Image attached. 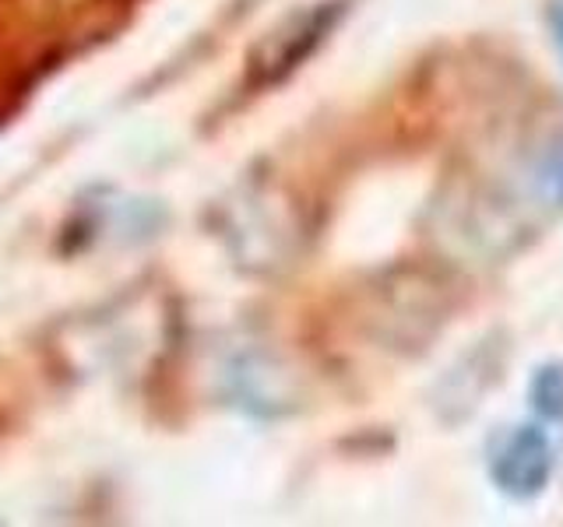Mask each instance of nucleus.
Returning a JSON list of instances; mask_svg holds the SVG:
<instances>
[{
	"instance_id": "f257e3e1",
	"label": "nucleus",
	"mask_w": 563,
	"mask_h": 527,
	"mask_svg": "<svg viewBox=\"0 0 563 527\" xmlns=\"http://www.w3.org/2000/svg\"><path fill=\"white\" fill-rule=\"evenodd\" d=\"M556 215H563V131L536 141L457 204V236L475 254L510 257Z\"/></svg>"
},
{
	"instance_id": "f03ea898",
	"label": "nucleus",
	"mask_w": 563,
	"mask_h": 527,
	"mask_svg": "<svg viewBox=\"0 0 563 527\" xmlns=\"http://www.w3.org/2000/svg\"><path fill=\"white\" fill-rule=\"evenodd\" d=\"M507 359L510 338L504 330H493L483 341H475L433 386V412L444 422H465L497 386L500 373L507 369Z\"/></svg>"
},
{
	"instance_id": "7ed1b4c3",
	"label": "nucleus",
	"mask_w": 563,
	"mask_h": 527,
	"mask_svg": "<svg viewBox=\"0 0 563 527\" xmlns=\"http://www.w3.org/2000/svg\"><path fill=\"white\" fill-rule=\"evenodd\" d=\"M345 4L331 0V4H317L310 11H299L286 18L275 32H268L251 53V85H275L303 64L310 53L321 46L324 35L342 18Z\"/></svg>"
},
{
	"instance_id": "20e7f679",
	"label": "nucleus",
	"mask_w": 563,
	"mask_h": 527,
	"mask_svg": "<svg viewBox=\"0 0 563 527\" xmlns=\"http://www.w3.org/2000/svg\"><path fill=\"white\" fill-rule=\"evenodd\" d=\"M553 474V447L539 426L510 429L489 453V479L507 500H536L550 485Z\"/></svg>"
},
{
	"instance_id": "39448f33",
	"label": "nucleus",
	"mask_w": 563,
	"mask_h": 527,
	"mask_svg": "<svg viewBox=\"0 0 563 527\" xmlns=\"http://www.w3.org/2000/svg\"><path fill=\"white\" fill-rule=\"evenodd\" d=\"M528 404L550 422H563V362L539 366L528 380Z\"/></svg>"
},
{
	"instance_id": "423d86ee",
	"label": "nucleus",
	"mask_w": 563,
	"mask_h": 527,
	"mask_svg": "<svg viewBox=\"0 0 563 527\" xmlns=\"http://www.w3.org/2000/svg\"><path fill=\"white\" fill-rule=\"evenodd\" d=\"M550 32H553V46L560 49V57H563V0L550 8Z\"/></svg>"
}]
</instances>
